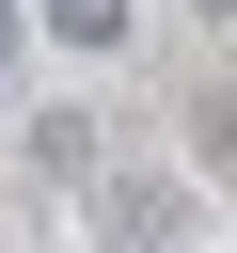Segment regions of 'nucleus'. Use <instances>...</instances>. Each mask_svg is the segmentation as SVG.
Wrapping results in <instances>:
<instances>
[{
    "label": "nucleus",
    "mask_w": 237,
    "mask_h": 253,
    "mask_svg": "<svg viewBox=\"0 0 237 253\" xmlns=\"http://www.w3.org/2000/svg\"><path fill=\"white\" fill-rule=\"evenodd\" d=\"M205 16H237V0H205Z\"/></svg>",
    "instance_id": "f03ea898"
},
{
    "label": "nucleus",
    "mask_w": 237,
    "mask_h": 253,
    "mask_svg": "<svg viewBox=\"0 0 237 253\" xmlns=\"http://www.w3.org/2000/svg\"><path fill=\"white\" fill-rule=\"evenodd\" d=\"M32 16H47L63 47H111V32H126V0H32Z\"/></svg>",
    "instance_id": "f257e3e1"
}]
</instances>
